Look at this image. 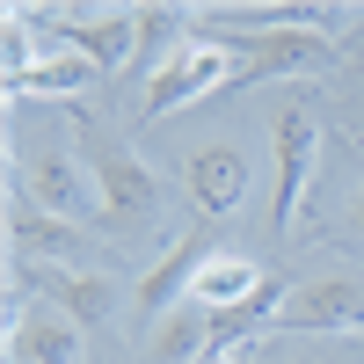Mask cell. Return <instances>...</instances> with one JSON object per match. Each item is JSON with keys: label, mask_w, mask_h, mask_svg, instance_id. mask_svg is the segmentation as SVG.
<instances>
[{"label": "cell", "mask_w": 364, "mask_h": 364, "mask_svg": "<svg viewBox=\"0 0 364 364\" xmlns=\"http://www.w3.org/2000/svg\"><path fill=\"white\" fill-rule=\"evenodd\" d=\"M73 139H80V161H87V175H95V190H102V233H139L146 219L161 211V175L146 168L124 139H109L102 124H73Z\"/></svg>", "instance_id": "1"}, {"label": "cell", "mask_w": 364, "mask_h": 364, "mask_svg": "<svg viewBox=\"0 0 364 364\" xmlns=\"http://www.w3.org/2000/svg\"><path fill=\"white\" fill-rule=\"evenodd\" d=\"M15 190H22V197H37L44 211H58V219L95 226V233H102V190H95V175H87L80 146H66L58 132L22 139V146H15Z\"/></svg>", "instance_id": "2"}, {"label": "cell", "mask_w": 364, "mask_h": 364, "mask_svg": "<svg viewBox=\"0 0 364 364\" xmlns=\"http://www.w3.org/2000/svg\"><path fill=\"white\" fill-rule=\"evenodd\" d=\"M190 37L219 44L226 58H240V66L226 73V95H240V87H262V80H284V73H321L328 58H336V44L321 37V29H190Z\"/></svg>", "instance_id": "3"}, {"label": "cell", "mask_w": 364, "mask_h": 364, "mask_svg": "<svg viewBox=\"0 0 364 364\" xmlns=\"http://www.w3.org/2000/svg\"><path fill=\"white\" fill-rule=\"evenodd\" d=\"M15 22H44V44L95 58L102 73H117V66L139 51V15H132V8H109V15H95V8H44V15L15 8Z\"/></svg>", "instance_id": "4"}, {"label": "cell", "mask_w": 364, "mask_h": 364, "mask_svg": "<svg viewBox=\"0 0 364 364\" xmlns=\"http://www.w3.org/2000/svg\"><path fill=\"white\" fill-rule=\"evenodd\" d=\"M321 168V117L306 95H291L277 109V197H269V240H284L291 219H299V197H306V182Z\"/></svg>", "instance_id": "5"}, {"label": "cell", "mask_w": 364, "mask_h": 364, "mask_svg": "<svg viewBox=\"0 0 364 364\" xmlns=\"http://www.w3.org/2000/svg\"><path fill=\"white\" fill-rule=\"evenodd\" d=\"M95 226H73V219H58V211H44L37 197H8V262H80V255H95Z\"/></svg>", "instance_id": "6"}, {"label": "cell", "mask_w": 364, "mask_h": 364, "mask_svg": "<svg viewBox=\"0 0 364 364\" xmlns=\"http://www.w3.org/2000/svg\"><path fill=\"white\" fill-rule=\"evenodd\" d=\"M15 269V291H37L44 306L58 314H73L80 328H95L117 314V284H109V269H51V262H8Z\"/></svg>", "instance_id": "7"}, {"label": "cell", "mask_w": 364, "mask_h": 364, "mask_svg": "<svg viewBox=\"0 0 364 364\" xmlns=\"http://www.w3.org/2000/svg\"><path fill=\"white\" fill-rule=\"evenodd\" d=\"M277 336H364V291L343 284V277L291 284L284 314H277Z\"/></svg>", "instance_id": "8"}, {"label": "cell", "mask_w": 364, "mask_h": 364, "mask_svg": "<svg viewBox=\"0 0 364 364\" xmlns=\"http://www.w3.org/2000/svg\"><path fill=\"white\" fill-rule=\"evenodd\" d=\"M8 357L15 364H87V328L58 306H8Z\"/></svg>", "instance_id": "9"}, {"label": "cell", "mask_w": 364, "mask_h": 364, "mask_svg": "<svg viewBox=\"0 0 364 364\" xmlns=\"http://www.w3.org/2000/svg\"><path fill=\"white\" fill-rule=\"evenodd\" d=\"M226 51L219 44H204L190 37L168 66H154V80H146V117H175V109H190L197 95H211V87H226Z\"/></svg>", "instance_id": "10"}, {"label": "cell", "mask_w": 364, "mask_h": 364, "mask_svg": "<svg viewBox=\"0 0 364 364\" xmlns=\"http://www.w3.org/2000/svg\"><path fill=\"white\" fill-rule=\"evenodd\" d=\"M182 190H190V204L204 211V219H226V211H240V197H248V154L226 146V139L190 146V161H182Z\"/></svg>", "instance_id": "11"}, {"label": "cell", "mask_w": 364, "mask_h": 364, "mask_svg": "<svg viewBox=\"0 0 364 364\" xmlns=\"http://www.w3.org/2000/svg\"><path fill=\"white\" fill-rule=\"evenodd\" d=\"M219 255V240H211V226H182L175 240H168V255L139 277V314L146 321H161V314H175L182 306V291L197 284V269Z\"/></svg>", "instance_id": "12"}, {"label": "cell", "mask_w": 364, "mask_h": 364, "mask_svg": "<svg viewBox=\"0 0 364 364\" xmlns=\"http://www.w3.org/2000/svg\"><path fill=\"white\" fill-rule=\"evenodd\" d=\"M95 80H102L95 58L44 44L29 66H15V73H8V95H15V102H29V95H80V87H95Z\"/></svg>", "instance_id": "13"}, {"label": "cell", "mask_w": 364, "mask_h": 364, "mask_svg": "<svg viewBox=\"0 0 364 364\" xmlns=\"http://www.w3.org/2000/svg\"><path fill=\"white\" fill-rule=\"evenodd\" d=\"M197 22H211V29H336V8L328 0H255V8H211V15H197Z\"/></svg>", "instance_id": "14"}, {"label": "cell", "mask_w": 364, "mask_h": 364, "mask_svg": "<svg viewBox=\"0 0 364 364\" xmlns=\"http://www.w3.org/2000/svg\"><path fill=\"white\" fill-rule=\"evenodd\" d=\"M262 277H269L262 262H248V255H226V248H219V255H211V262L197 269L190 299H197L204 314H226V306H240V299H248V291H255Z\"/></svg>", "instance_id": "15"}, {"label": "cell", "mask_w": 364, "mask_h": 364, "mask_svg": "<svg viewBox=\"0 0 364 364\" xmlns=\"http://www.w3.org/2000/svg\"><path fill=\"white\" fill-rule=\"evenodd\" d=\"M204 350H211V314L197 306H175V314H161V328H154V364H204Z\"/></svg>", "instance_id": "16"}, {"label": "cell", "mask_w": 364, "mask_h": 364, "mask_svg": "<svg viewBox=\"0 0 364 364\" xmlns=\"http://www.w3.org/2000/svg\"><path fill=\"white\" fill-rule=\"evenodd\" d=\"M219 364H269V350H262V343H248V350H233V357H219Z\"/></svg>", "instance_id": "17"}, {"label": "cell", "mask_w": 364, "mask_h": 364, "mask_svg": "<svg viewBox=\"0 0 364 364\" xmlns=\"http://www.w3.org/2000/svg\"><path fill=\"white\" fill-rule=\"evenodd\" d=\"M350 233H364V182H357V197H350Z\"/></svg>", "instance_id": "18"}, {"label": "cell", "mask_w": 364, "mask_h": 364, "mask_svg": "<svg viewBox=\"0 0 364 364\" xmlns=\"http://www.w3.org/2000/svg\"><path fill=\"white\" fill-rule=\"evenodd\" d=\"M299 364H328V357H299Z\"/></svg>", "instance_id": "19"}, {"label": "cell", "mask_w": 364, "mask_h": 364, "mask_svg": "<svg viewBox=\"0 0 364 364\" xmlns=\"http://www.w3.org/2000/svg\"><path fill=\"white\" fill-rule=\"evenodd\" d=\"M357 22H364V8H357Z\"/></svg>", "instance_id": "20"}]
</instances>
